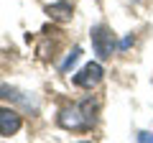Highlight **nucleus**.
<instances>
[{
	"label": "nucleus",
	"mask_w": 153,
	"mask_h": 143,
	"mask_svg": "<svg viewBox=\"0 0 153 143\" xmlns=\"http://www.w3.org/2000/svg\"><path fill=\"white\" fill-rule=\"evenodd\" d=\"M97 110H100L97 100L84 97L74 105L61 107L59 115H56V123H59V128H64L69 133H89L97 125Z\"/></svg>",
	"instance_id": "f257e3e1"
},
{
	"label": "nucleus",
	"mask_w": 153,
	"mask_h": 143,
	"mask_svg": "<svg viewBox=\"0 0 153 143\" xmlns=\"http://www.w3.org/2000/svg\"><path fill=\"white\" fill-rule=\"evenodd\" d=\"M133 44H135V36H133V33H128L125 39H120V41H117V51L123 54V51H128Z\"/></svg>",
	"instance_id": "6e6552de"
},
{
	"label": "nucleus",
	"mask_w": 153,
	"mask_h": 143,
	"mask_svg": "<svg viewBox=\"0 0 153 143\" xmlns=\"http://www.w3.org/2000/svg\"><path fill=\"white\" fill-rule=\"evenodd\" d=\"M0 100H8V102H13V105H21L23 110L31 112V115H36L38 107H41L33 95L23 92V89H18V87H10V84H0Z\"/></svg>",
	"instance_id": "20e7f679"
},
{
	"label": "nucleus",
	"mask_w": 153,
	"mask_h": 143,
	"mask_svg": "<svg viewBox=\"0 0 153 143\" xmlns=\"http://www.w3.org/2000/svg\"><path fill=\"white\" fill-rule=\"evenodd\" d=\"M135 141H138V143H151V141H153V133H151V130H140V133L135 136Z\"/></svg>",
	"instance_id": "1a4fd4ad"
},
{
	"label": "nucleus",
	"mask_w": 153,
	"mask_h": 143,
	"mask_svg": "<svg viewBox=\"0 0 153 143\" xmlns=\"http://www.w3.org/2000/svg\"><path fill=\"white\" fill-rule=\"evenodd\" d=\"M102 79H105V66H102V61L97 59V61H87V64H84L79 72H74L71 82H74L79 89H87V92H92V89L97 87Z\"/></svg>",
	"instance_id": "7ed1b4c3"
},
{
	"label": "nucleus",
	"mask_w": 153,
	"mask_h": 143,
	"mask_svg": "<svg viewBox=\"0 0 153 143\" xmlns=\"http://www.w3.org/2000/svg\"><path fill=\"white\" fill-rule=\"evenodd\" d=\"M46 13H49V18H54V21L66 23V21H71V16H74V5H71L69 0H54V3L46 5Z\"/></svg>",
	"instance_id": "423d86ee"
},
{
	"label": "nucleus",
	"mask_w": 153,
	"mask_h": 143,
	"mask_svg": "<svg viewBox=\"0 0 153 143\" xmlns=\"http://www.w3.org/2000/svg\"><path fill=\"white\" fill-rule=\"evenodd\" d=\"M89 44H92V54L100 61H110L117 54V36L107 23H94L89 28Z\"/></svg>",
	"instance_id": "f03ea898"
},
{
	"label": "nucleus",
	"mask_w": 153,
	"mask_h": 143,
	"mask_svg": "<svg viewBox=\"0 0 153 143\" xmlns=\"http://www.w3.org/2000/svg\"><path fill=\"white\" fill-rule=\"evenodd\" d=\"M79 59H82V49H79V46H74L71 51H66L64 61L59 64V72H61V74H69V72L74 69L76 64H79Z\"/></svg>",
	"instance_id": "0eeeda50"
},
{
	"label": "nucleus",
	"mask_w": 153,
	"mask_h": 143,
	"mask_svg": "<svg viewBox=\"0 0 153 143\" xmlns=\"http://www.w3.org/2000/svg\"><path fill=\"white\" fill-rule=\"evenodd\" d=\"M23 128V115L13 107V105H0V136L10 138L16 133H21Z\"/></svg>",
	"instance_id": "39448f33"
}]
</instances>
